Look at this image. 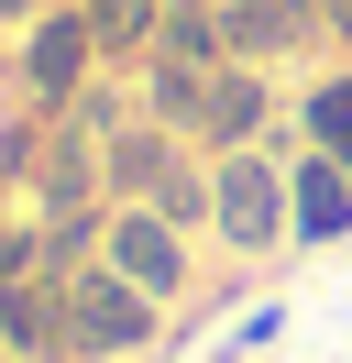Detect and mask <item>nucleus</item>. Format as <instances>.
I'll list each match as a JSON object with an SVG mask.
<instances>
[{"label":"nucleus","mask_w":352,"mask_h":363,"mask_svg":"<svg viewBox=\"0 0 352 363\" xmlns=\"http://www.w3.org/2000/svg\"><path fill=\"white\" fill-rule=\"evenodd\" d=\"M209 220H220V242L231 253H275V242H297V199H286V165L275 155H220V177H209Z\"/></svg>","instance_id":"nucleus-1"},{"label":"nucleus","mask_w":352,"mask_h":363,"mask_svg":"<svg viewBox=\"0 0 352 363\" xmlns=\"http://www.w3.org/2000/svg\"><path fill=\"white\" fill-rule=\"evenodd\" d=\"M154 308H165V297H143L132 275H110V264L66 275V352H88V363L143 352V341H154Z\"/></svg>","instance_id":"nucleus-2"},{"label":"nucleus","mask_w":352,"mask_h":363,"mask_svg":"<svg viewBox=\"0 0 352 363\" xmlns=\"http://www.w3.org/2000/svg\"><path fill=\"white\" fill-rule=\"evenodd\" d=\"M99 264L132 275L143 297H187V231H176L165 209H121V220H110V242H99Z\"/></svg>","instance_id":"nucleus-3"},{"label":"nucleus","mask_w":352,"mask_h":363,"mask_svg":"<svg viewBox=\"0 0 352 363\" xmlns=\"http://www.w3.org/2000/svg\"><path fill=\"white\" fill-rule=\"evenodd\" d=\"M0 341H11L22 363H55L66 352V275H33V286L0 297Z\"/></svg>","instance_id":"nucleus-4"},{"label":"nucleus","mask_w":352,"mask_h":363,"mask_svg":"<svg viewBox=\"0 0 352 363\" xmlns=\"http://www.w3.org/2000/svg\"><path fill=\"white\" fill-rule=\"evenodd\" d=\"M286 199H297V242H341V231H352V165L308 155L297 177H286Z\"/></svg>","instance_id":"nucleus-5"},{"label":"nucleus","mask_w":352,"mask_h":363,"mask_svg":"<svg viewBox=\"0 0 352 363\" xmlns=\"http://www.w3.org/2000/svg\"><path fill=\"white\" fill-rule=\"evenodd\" d=\"M308 23H319V0H231V11H220V45L231 55H275V45H297Z\"/></svg>","instance_id":"nucleus-6"},{"label":"nucleus","mask_w":352,"mask_h":363,"mask_svg":"<svg viewBox=\"0 0 352 363\" xmlns=\"http://www.w3.org/2000/svg\"><path fill=\"white\" fill-rule=\"evenodd\" d=\"M88 55H99V33H88V11H55V23L33 33V55H22V77H33L44 99H66V89H77V67H88Z\"/></svg>","instance_id":"nucleus-7"},{"label":"nucleus","mask_w":352,"mask_h":363,"mask_svg":"<svg viewBox=\"0 0 352 363\" xmlns=\"http://www.w3.org/2000/svg\"><path fill=\"white\" fill-rule=\"evenodd\" d=\"M99 177H110V165L88 155V133H55V143H44V165H33V187H44V220H77Z\"/></svg>","instance_id":"nucleus-8"},{"label":"nucleus","mask_w":352,"mask_h":363,"mask_svg":"<svg viewBox=\"0 0 352 363\" xmlns=\"http://www.w3.org/2000/svg\"><path fill=\"white\" fill-rule=\"evenodd\" d=\"M253 133H264V77H253V67L209 77V111H198V143H220V155H242Z\"/></svg>","instance_id":"nucleus-9"},{"label":"nucleus","mask_w":352,"mask_h":363,"mask_svg":"<svg viewBox=\"0 0 352 363\" xmlns=\"http://www.w3.org/2000/svg\"><path fill=\"white\" fill-rule=\"evenodd\" d=\"M110 187H121L132 209H154V199L176 187V143H165V133H121V143H110Z\"/></svg>","instance_id":"nucleus-10"},{"label":"nucleus","mask_w":352,"mask_h":363,"mask_svg":"<svg viewBox=\"0 0 352 363\" xmlns=\"http://www.w3.org/2000/svg\"><path fill=\"white\" fill-rule=\"evenodd\" d=\"M308 143H319L330 165H352V77H319V89H308Z\"/></svg>","instance_id":"nucleus-11"},{"label":"nucleus","mask_w":352,"mask_h":363,"mask_svg":"<svg viewBox=\"0 0 352 363\" xmlns=\"http://www.w3.org/2000/svg\"><path fill=\"white\" fill-rule=\"evenodd\" d=\"M88 33H99V55H132L154 33V0H99V11H88Z\"/></svg>","instance_id":"nucleus-12"},{"label":"nucleus","mask_w":352,"mask_h":363,"mask_svg":"<svg viewBox=\"0 0 352 363\" xmlns=\"http://www.w3.org/2000/svg\"><path fill=\"white\" fill-rule=\"evenodd\" d=\"M33 275H55V264H44V231L0 220V297H11V286H33Z\"/></svg>","instance_id":"nucleus-13"},{"label":"nucleus","mask_w":352,"mask_h":363,"mask_svg":"<svg viewBox=\"0 0 352 363\" xmlns=\"http://www.w3.org/2000/svg\"><path fill=\"white\" fill-rule=\"evenodd\" d=\"M220 55V23L209 11H165V67H209Z\"/></svg>","instance_id":"nucleus-14"},{"label":"nucleus","mask_w":352,"mask_h":363,"mask_svg":"<svg viewBox=\"0 0 352 363\" xmlns=\"http://www.w3.org/2000/svg\"><path fill=\"white\" fill-rule=\"evenodd\" d=\"M275 330H286V308H275V297H264L253 319H231V352H264V341H275Z\"/></svg>","instance_id":"nucleus-15"},{"label":"nucleus","mask_w":352,"mask_h":363,"mask_svg":"<svg viewBox=\"0 0 352 363\" xmlns=\"http://www.w3.org/2000/svg\"><path fill=\"white\" fill-rule=\"evenodd\" d=\"M22 155H33V143H22V133H0V187L22 177Z\"/></svg>","instance_id":"nucleus-16"},{"label":"nucleus","mask_w":352,"mask_h":363,"mask_svg":"<svg viewBox=\"0 0 352 363\" xmlns=\"http://www.w3.org/2000/svg\"><path fill=\"white\" fill-rule=\"evenodd\" d=\"M319 23H330V33H352V0H319Z\"/></svg>","instance_id":"nucleus-17"},{"label":"nucleus","mask_w":352,"mask_h":363,"mask_svg":"<svg viewBox=\"0 0 352 363\" xmlns=\"http://www.w3.org/2000/svg\"><path fill=\"white\" fill-rule=\"evenodd\" d=\"M22 11H33V0H0V23H22Z\"/></svg>","instance_id":"nucleus-18"},{"label":"nucleus","mask_w":352,"mask_h":363,"mask_svg":"<svg viewBox=\"0 0 352 363\" xmlns=\"http://www.w3.org/2000/svg\"><path fill=\"white\" fill-rule=\"evenodd\" d=\"M0 363H22V352H11V341H0Z\"/></svg>","instance_id":"nucleus-19"}]
</instances>
